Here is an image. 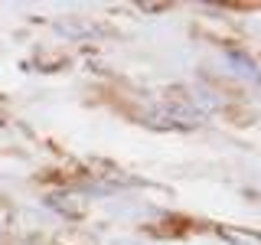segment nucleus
<instances>
[{
  "mask_svg": "<svg viewBox=\"0 0 261 245\" xmlns=\"http://www.w3.org/2000/svg\"><path fill=\"white\" fill-rule=\"evenodd\" d=\"M219 232L235 245H261V235H251V232H228V229H219Z\"/></svg>",
  "mask_w": 261,
  "mask_h": 245,
  "instance_id": "1",
  "label": "nucleus"
}]
</instances>
